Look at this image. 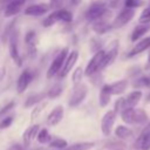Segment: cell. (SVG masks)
Listing matches in <instances>:
<instances>
[{"mask_svg": "<svg viewBox=\"0 0 150 150\" xmlns=\"http://www.w3.org/2000/svg\"><path fill=\"white\" fill-rule=\"evenodd\" d=\"M108 8H109L108 7V0L95 1L88 8V11L86 13V19L90 22H95V21H97V20H100L107 15Z\"/></svg>", "mask_w": 150, "mask_h": 150, "instance_id": "1", "label": "cell"}, {"mask_svg": "<svg viewBox=\"0 0 150 150\" xmlns=\"http://www.w3.org/2000/svg\"><path fill=\"white\" fill-rule=\"evenodd\" d=\"M123 122L127 124H143L146 122L148 116L143 109H127L121 112Z\"/></svg>", "mask_w": 150, "mask_h": 150, "instance_id": "2", "label": "cell"}, {"mask_svg": "<svg viewBox=\"0 0 150 150\" xmlns=\"http://www.w3.org/2000/svg\"><path fill=\"white\" fill-rule=\"evenodd\" d=\"M68 55H69L68 48L66 47V48H63V49L55 56V59L53 60V62L50 63V66H49V68H48V70H47V77H48V79H52V77H54L55 75H59V74H60V71H61V69H62V67H63V64H64V61H66V59H67Z\"/></svg>", "mask_w": 150, "mask_h": 150, "instance_id": "3", "label": "cell"}, {"mask_svg": "<svg viewBox=\"0 0 150 150\" xmlns=\"http://www.w3.org/2000/svg\"><path fill=\"white\" fill-rule=\"evenodd\" d=\"M88 94V87L86 84H79V86H75L74 87V90L71 91L70 94V97H69V101H68V104L69 107L71 108H75L77 105H80L82 103V101L86 98Z\"/></svg>", "mask_w": 150, "mask_h": 150, "instance_id": "4", "label": "cell"}, {"mask_svg": "<svg viewBox=\"0 0 150 150\" xmlns=\"http://www.w3.org/2000/svg\"><path fill=\"white\" fill-rule=\"evenodd\" d=\"M104 55H105V52L103 49H101L100 52L95 53L94 56L90 59V61L88 62L86 69H84V75L87 76H91L94 74H96L97 71H100V68H101V63L104 59Z\"/></svg>", "mask_w": 150, "mask_h": 150, "instance_id": "5", "label": "cell"}, {"mask_svg": "<svg viewBox=\"0 0 150 150\" xmlns=\"http://www.w3.org/2000/svg\"><path fill=\"white\" fill-rule=\"evenodd\" d=\"M135 15V9L132 8H124L122 9L118 15L114 19V22H112V28H121L123 26H125L128 22L131 21V19L134 18Z\"/></svg>", "mask_w": 150, "mask_h": 150, "instance_id": "6", "label": "cell"}, {"mask_svg": "<svg viewBox=\"0 0 150 150\" xmlns=\"http://www.w3.org/2000/svg\"><path fill=\"white\" fill-rule=\"evenodd\" d=\"M115 120H116V111L115 110H108L103 115L102 121H101V130H102V134L104 136L110 135L112 125L115 123Z\"/></svg>", "mask_w": 150, "mask_h": 150, "instance_id": "7", "label": "cell"}, {"mask_svg": "<svg viewBox=\"0 0 150 150\" xmlns=\"http://www.w3.org/2000/svg\"><path fill=\"white\" fill-rule=\"evenodd\" d=\"M117 54H118V41L115 40V41H112V42L110 43L108 50L105 52V55H104V59H103V61H102V63H101L100 70H102V69L107 68L109 64H111V63L115 61Z\"/></svg>", "mask_w": 150, "mask_h": 150, "instance_id": "8", "label": "cell"}, {"mask_svg": "<svg viewBox=\"0 0 150 150\" xmlns=\"http://www.w3.org/2000/svg\"><path fill=\"white\" fill-rule=\"evenodd\" d=\"M134 146L141 150H150V123L144 128V130L137 137Z\"/></svg>", "mask_w": 150, "mask_h": 150, "instance_id": "9", "label": "cell"}, {"mask_svg": "<svg viewBox=\"0 0 150 150\" xmlns=\"http://www.w3.org/2000/svg\"><path fill=\"white\" fill-rule=\"evenodd\" d=\"M18 33L16 30L13 33V35L9 39V53H11V57L14 61V63L19 67L22 66V59L19 54V49H18Z\"/></svg>", "mask_w": 150, "mask_h": 150, "instance_id": "10", "label": "cell"}, {"mask_svg": "<svg viewBox=\"0 0 150 150\" xmlns=\"http://www.w3.org/2000/svg\"><path fill=\"white\" fill-rule=\"evenodd\" d=\"M32 80H33L32 73L28 69L22 70V73L20 74V76L16 80V91H18V94H22L27 89V87L29 86Z\"/></svg>", "mask_w": 150, "mask_h": 150, "instance_id": "11", "label": "cell"}, {"mask_svg": "<svg viewBox=\"0 0 150 150\" xmlns=\"http://www.w3.org/2000/svg\"><path fill=\"white\" fill-rule=\"evenodd\" d=\"M77 59H79V52L77 50H71L69 53V55L67 56V59L64 61V64H63V67H62V69H61V71L59 74V76L61 79L64 77L66 75H68V73L73 69V67L77 62Z\"/></svg>", "mask_w": 150, "mask_h": 150, "instance_id": "12", "label": "cell"}, {"mask_svg": "<svg viewBox=\"0 0 150 150\" xmlns=\"http://www.w3.org/2000/svg\"><path fill=\"white\" fill-rule=\"evenodd\" d=\"M49 9H50V7L47 4H35V5L28 6L23 13L29 16H41V15L46 14Z\"/></svg>", "mask_w": 150, "mask_h": 150, "instance_id": "13", "label": "cell"}, {"mask_svg": "<svg viewBox=\"0 0 150 150\" xmlns=\"http://www.w3.org/2000/svg\"><path fill=\"white\" fill-rule=\"evenodd\" d=\"M142 98V91L141 90H135V91H131L125 98H124V102H123V110H127V109H134L136 107V104L141 101Z\"/></svg>", "mask_w": 150, "mask_h": 150, "instance_id": "14", "label": "cell"}, {"mask_svg": "<svg viewBox=\"0 0 150 150\" xmlns=\"http://www.w3.org/2000/svg\"><path fill=\"white\" fill-rule=\"evenodd\" d=\"M25 41H26V45H27L28 55L32 59H34L35 55H36V35H35V32L34 30L27 32V34L25 36Z\"/></svg>", "mask_w": 150, "mask_h": 150, "instance_id": "15", "label": "cell"}, {"mask_svg": "<svg viewBox=\"0 0 150 150\" xmlns=\"http://www.w3.org/2000/svg\"><path fill=\"white\" fill-rule=\"evenodd\" d=\"M39 131H40V125H39V124H34V125H32V127H28V128L23 131V134H22L23 146H28V145L32 143V141H33L35 137H38Z\"/></svg>", "mask_w": 150, "mask_h": 150, "instance_id": "16", "label": "cell"}, {"mask_svg": "<svg viewBox=\"0 0 150 150\" xmlns=\"http://www.w3.org/2000/svg\"><path fill=\"white\" fill-rule=\"evenodd\" d=\"M62 117H63V107L56 105L47 116V123H48V125L54 127L61 122Z\"/></svg>", "mask_w": 150, "mask_h": 150, "instance_id": "17", "label": "cell"}, {"mask_svg": "<svg viewBox=\"0 0 150 150\" xmlns=\"http://www.w3.org/2000/svg\"><path fill=\"white\" fill-rule=\"evenodd\" d=\"M25 2H26V0H11L5 8V16L8 18V16H13V15L18 14L21 11V8L23 7Z\"/></svg>", "mask_w": 150, "mask_h": 150, "instance_id": "18", "label": "cell"}, {"mask_svg": "<svg viewBox=\"0 0 150 150\" xmlns=\"http://www.w3.org/2000/svg\"><path fill=\"white\" fill-rule=\"evenodd\" d=\"M108 14V13H107ZM112 28V23H109L107 19H104V16L95 22H93V30L98 34V35H102V34H105L107 32H109L110 29Z\"/></svg>", "mask_w": 150, "mask_h": 150, "instance_id": "19", "label": "cell"}, {"mask_svg": "<svg viewBox=\"0 0 150 150\" xmlns=\"http://www.w3.org/2000/svg\"><path fill=\"white\" fill-rule=\"evenodd\" d=\"M150 48V36L149 38H145L143 40H141L138 43H136V46L128 53V57H132L142 52H144L145 49H149Z\"/></svg>", "mask_w": 150, "mask_h": 150, "instance_id": "20", "label": "cell"}, {"mask_svg": "<svg viewBox=\"0 0 150 150\" xmlns=\"http://www.w3.org/2000/svg\"><path fill=\"white\" fill-rule=\"evenodd\" d=\"M150 30V25L149 23H141L138 26H136L131 33V41L135 42L138 39H141L143 35H145V33H148Z\"/></svg>", "mask_w": 150, "mask_h": 150, "instance_id": "21", "label": "cell"}, {"mask_svg": "<svg viewBox=\"0 0 150 150\" xmlns=\"http://www.w3.org/2000/svg\"><path fill=\"white\" fill-rule=\"evenodd\" d=\"M46 97H48V96H47V93L33 94V95H30V96L27 97V100H26L25 103H23V107H25V108H29V107H33V105H35V104H39V103H41Z\"/></svg>", "mask_w": 150, "mask_h": 150, "instance_id": "22", "label": "cell"}, {"mask_svg": "<svg viewBox=\"0 0 150 150\" xmlns=\"http://www.w3.org/2000/svg\"><path fill=\"white\" fill-rule=\"evenodd\" d=\"M127 87H128V81L127 80H120V81H116V82L109 84L111 95H121V94H123L125 91Z\"/></svg>", "mask_w": 150, "mask_h": 150, "instance_id": "23", "label": "cell"}, {"mask_svg": "<svg viewBox=\"0 0 150 150\" xmlns=\"http://www.w3.org/2000/svg\"><path fill=\"white\" fill-rule=\"evenodd\" d=\"M110 97H111V93H110V88H109V84H104L102 88H101V91H100V105L101 107H107L108 103L110 102Z\"/></svg>", "mask_w": 150, "mask_h": 150, "instance_id": "24", "label": "cell"}, {"mask_svg": "<svg viewBox=\"0 0 150 150\" xmlns=\"http://www.w3.org/2000/svg\"><path fill=\"white\" fill-rule=\"evenodd\" d=\"M95 145L94 142H80V143H74L71 145H68L63 150H90Z\"/></svg>", "mask_w": 150, "mask_h": 150, "instance_id": "25", "label": "cell"}, {"mask_svg": "<svg viewBox=\"0 0 150 150\" xmlns=\"http://www.w3.org/2000/svg\"><path fill=\"white\" fill-rule=\"evenodd\" d=\"M115 135L118 137V138H122V139H125V138H129L132 136V130L128 127H124V125H118L116 129H115Z\"/></svg>", "mask_w": 150, "mask_h": 150, "instance_id": "26", "label": "cell"}, {"mask_svg": "<svg viewBox=\"0 0 150 150\" xmlns=\"http://www.w3.org/2000/svg\"><path fill=\"white\" fill-rule=\"evenodd\" d=\"M14 25H15V20H13L11 23H8V25L6 26V29H5L4 34H2V42H4V43H7V41L11 39V36H12L13 33L15 32Z\"/></svg>", "mask_w": 150, "mask_h": 150, "instance_id": "27", "label": "cell"}, {"mask_svg": "<svg viewBox=\"0 0 150 150\" xmlns=\"http://www.w3.org/2000/svg\"><path fill=\"white\" fill-rule=\"evenodd\" d=\"M83 75H84V71L82 69V67H77L74 73H73V76H71V81L74 83V86H79L81 84V81L83 79Z\"/></svg>", "mask_w": 150, "mask_h": 150, "instance_id": "28", "label": "cell"}, {"mask_svg": "<svg viewBox=\"0 0 150 150\" xmlns=\"http://www.w3.org/2000/svg\"><path fill=\"white\" fill-rule=\"evenodd\" d=\"M38 142L40 143V144H47V143H50V135H49V132H48V130L47 129H41L40 131H39V134H38Z\"/></svg>", "mask_w": 150, "mask_h": 150, "instance_id": "29", "label": "cell"}, {"mask_svg": "<svg viewBox=\"0 0 150 150\" xmlns=\"http://www.w3.org/2000/svg\"><path fill=\"white\" fill-rule=\"evenodd\" d=\"M57 12V19L59 21H63V22H70L73 20V14L67 11V9H59Z\"/></svg>", "mask_w": 150, "mask_h": 150, "instance_id": "30", "label": "cell"}, {"mask_svg": "<svg viewBox=\"0 0 150 150\" xmlns=\"http://www.w3.org/2000/svg\"><path fill=\"white\" fill-rule=\"evenodd\" d=\"M62 90H63V88H62L61 84H54V86L47 91V96H48L49 98H56V97H59V96L62 94Z\"/></svg>", "mask_w": 150, "mask_h": 150, "instance_id": "31", "label": "cell"}, {"mask_svg": "<svg viewBox=\"0 0 150 150\" xmlns=\"http://www.w3.org/2000/svg\"><path fill=\"white\" fill-rule=\"evenodd\" d=\"M49 146H52V148H56V149H59V150H63V149H66V148L68 146V143H67L66 139H63V138H59V137H57V138H54V139L50 141Z\"/></svg>", "mask_w": 150, "mask_h": 150, "instance_id": "32", "label": "cell"}, {"mask_svg": "<svg viewBox=\"0 0 150 150\" xmlns=\"http://www.w3.org/2000/svg\"><path fill=\"white\" fill-rule=\"evenodd\" d=\"M132 87H134V88H145V87H150V77H148V76L138 77L137 80L134 81Z\"/></svg>", "mask_w": 150, "mask_h": 150, "instance_id": "33", "label": "cell"}, {"mask_svg": "<svg viewBox=\"0 0 150 150\" xmlns=\"http://www.w3.org/2000/svg\"><path fill=\"white\" fill-rule=\"evenodd\" d=\"M56 21H59V19H57V12L54 11L53 13H50V14L42 21V25H43L45 27H50V26H53Z\"/></svg>", "mask_w": 150, "mask_h": 150, "instance_id": "34", "label": "cell"}, {"mask_svg": "<svg viewBox=\"0 0 150 150\" xmlns=\"http://www.w3.org/2000/svg\"><path fill=\"white\" fill-rule=\"evenodd\" d=\"M124 5L127 8H137V7H141L143 5V1L142 0H124Z\"/></svg>", "mask_w": 150, "mask_h": 150, "instance_id": "35", "label": "cell"}, {"mask_svg": "<svg viewBox=\"0 0 150 150\" xmlns=\"http://www.w3.org/2000/svg\"><path fill=\"white\" fill-rule=\"evenodd\" d=\"M139 22L141 23H149L150 22V7L145 8L142 12V14L139 16Z\"/></svg>", "mask_w": 150, "mask_h": 150, "instance_id": "36", "label": "cell"}, {"mask_svg": "<svg viewBox=\"0 0 150 150\" xmlns=\"http://www.w3.org/2000/svg\"><path fill=\"white\" fill-rule=\"evenodd\" d=\"M45 107H46V103H39V104H38V107H36V108H34V110L32 111V115H30V120H32V121H34V120H35V118L39 116L40 111L45 109Z\"/></svg>", "mask_w": 150, "mask_h": 150, "instance_id": "37", "label": "cell"}, {"mask_svg": "<svg viewBox=\"0 0 150 150\" xmlns=\"http://www.w3.org/2000/svg\"><path fill=\"white\" fill-rule=\"evenodd\" d=\"M13 116H6L5 118H2L1 121H0V129H6V128H8L12 123H13Z\"/></svg>", "mask_w": 150, "mask_h": 150, "instance_id": "38", "label": "cell"}, {"mask_svg": "<svg viewBox=\"0 0 150 150\" xmlns=\"http://www.w3.org/2000/svg\"><path fill=\"white\" fill-rule=\"evenodd\" d=\"M14 105H15V103H14V101H11L9 103H7L5 107H2L1 109H0V117H2V116H5L7 112H9L13 108H14Z\"/></svg>", "mask_w": 150, "mask_h": 150, "instance_id": "39", "label": "cell"}, {"mask_svg": "<svg viewBox=\"0 0 150 150\" xmlns=\"http://www.w3.org/2000/svg\"><path fill=\"white\" fill-rule=\"evenodd\" d=\"M64 0H50L49 1V7L50 9H54V11H59L62 6Z\"/></svg>", "mask_w": 150, "mask_h": 150, "instance_id": "40", "label": "cell"}, {"mask_svg": "<svg viewBox=\"0 0 150 150\" xmlns=\"http://www.w3.org/2000/svg\"><path fill=\"white\" fill-rule=\"evenodd\" d=\"M128 73H129V75H130V76H132V77H134V76H137V75H139V74H141V69H139V68L134 67V68L129 69V71H128Z\"/></svg>", "mask_w": 150, "mask_h": 150, "instance_id": "41", "label": "cell"}, {"mask_svg": "<svg viewBox=\"0 0 150 150\" xmlns=\"http://www.w3.org/2000/svg\"><path fill=\"white\" fill-rule=\"evenodd\" d=\"M7 150H23V145H21V144H19V143H14V144H12Z\"/></svg>", "mask_w": 150, "mask_h": 150, "instance_id": "42", "label": "cell"}, {"mask_svg": "<svg viewBox=\"0 0 150 150\" xmlns=\"http://www.w3.org/2000/svg\"><path fill=\"white\" fill-rule=\"evenodd\" d=\"M148 63L150 64V48H149V53H148Z\"/></svg>", "mask_w": 150, "mask_h": 150, "instance_id": "43", "label": "cell"}, {"mask_svg": "<svg viewBox=\"0 0 150 150\" xmlns=\"http://www.w3.org/2000/svg\"><path fill=\"white\" fill-rule=\"evenodd\" d=\"M146 100H148V101H150V93H149V95H148V97H146Z\"/></svg>", "mask_w": 150, "mask_h": 150, "instance_id": "44", "label": "cell"}]
</instances>
